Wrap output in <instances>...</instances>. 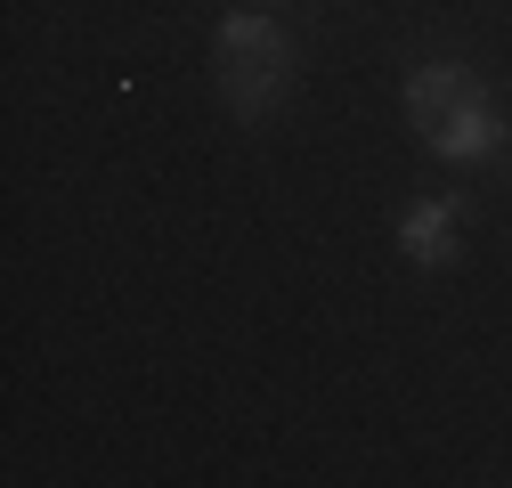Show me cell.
<instances>
[{
	"mask_svg": "<svg viewBox=\"0 0 512 488\" xmlns=\"http://www.w3.org/2000/svg\"><path fill=\"white\" fill-rule=\"evenodd\" d=\"M504 147V114H496V98L480 90L464 114H447L439 131H431V155H447V163H480V155H496Z\"/></svg>",
	"mask_w": 512,
	"mask_h": 488,
	"instance_id": "obj_4",
	"label": "cell"
},
{
	"mask_svg": "<svg viewBox=\"0 0 512 488\" xmlns=\"http://www.w3.org/2000/svg\"><path fill=\"white\" fill-rule=\"evenodd\" d=\"M399 253L415 269H456V253H464V196H415L399 212Z\"/></svg>",
	"mask_w": 512,
	"mask_h": 488,
	"instance_id": "obj_2",
	"label": "cell"
},
{
	"mask_svg": "<svg viewBox=\"0 0 512 488\" xmlns=\"http://www.w3.org/2000/svg\"><path fill=\"white\" fill-rule=\"evenodd\" d=\"M212 74H220V98L236 122H269L285 98H293V74H301V49L285 25L252 17V9H228L220 17V41H212Z\"/></svg>",
	"mask_w": 512,
	"mask_h": 488,
	"instance_id": "obj_1",
	"label": "cell"
},
{
	"mask_svg": "<svg viewBox=\"0 0 512 488\" xmlns=\"http://www.w3.org/2000/svg\"><path fill=\"white\" fill-rule=\"evenodd\" d=\"M277 9H285V0H277Z\"/></svg>",
	"mask_w": 512,
	"mask_h": 488,
	"instance_id": "obj_5",
	"label": "cell"
},
{
	"mask_svg": "<svg viewBox=\"0 0 512 488\" xmlns=\"http://www.w3.org/2000/svg\"><path fill=\"white\" fill-rule=\"evenodd\" d=\"M472 98H480V74H472V66H456V57H431V66H415V74H407V122H415L423 139L439 131L447 114H464Z\"/></svg>",
	"mask_w": 512,
	"mask_h": 488,
	"instance_id": "obj_3",
	"label": "cell"
}]
</instances>
